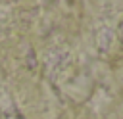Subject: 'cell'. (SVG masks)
Instances as JSON below:
<instances>
[{
	"label": "cell",
	"mask_w": 123,
	"mask_h": 119,
	"mask_svg": "<svg viewBox=\"0 0 123 119\" xmlns=\"http://www.w3.org/2000/svg\"><path fill=\"white\" fill-rule=\"evenodd\" d=\"M121 25H123V23H121ZM121 36H123V27H121Z\"/></svg>",
	"instance_id": "obj_1"
}]
</instances>
